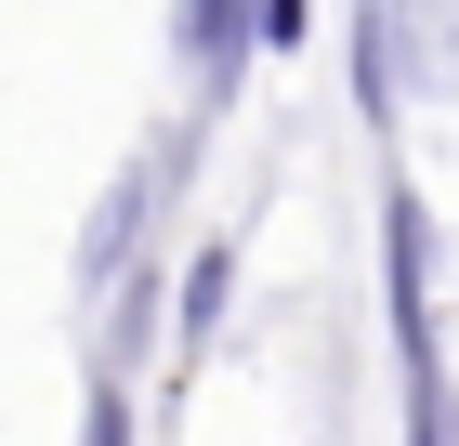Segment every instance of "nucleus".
<instances>
[{"instance_id":"1","label":"nucleus","mask_w":459,"mask_h":446,"mask_svg":"<svg viewBox=\"0 0 459 446\" xmlns=\"http://www.w3.org/2000/svg\"><path fill=\"white\" fill-rule=\"evenodd\" d=\"M197 144H211V118H171L158 144H132V158H118V184L92 197V223H79V289H92V302H106L118 275H132L144 249H158V210L184 197V171H197Z\"/></svg>"},{"instance_id":"2","label":"nucleus","mask_w":459,"mask_h":446,"mask_svg":"<svg viewBox=\"0 0 459 446\" xmlns=\"http://www.w3.org/2000/svg\"><path fill=\"white\" fill-rule=\"evenodd\" d=\"M263 53V0H171V66H184V118H237V79Z\"/></svg>"},{"instance_id":"3","label":"nucleus","mask_w":459,"mask_h":446,"mask_svg":"<svg viewBox=\"0 0 459 446\" xmlns=\"http://www.w3.org/2000/svg\"><path fill=\"white\" fill-rule=\"evenodd\" d=\"M394 394H407V446H459V368H446V315H394Z\"/></svg>"},{"instance_id":"4","label":"nucleus","mask_w":459,"mask_h":446,"mask_svg":"<svg viewBox=\"0 0 459 446\" xmlns=\"http://www.w3.org/2000/svg\"><path fill=\"white\" fill-rule=\"evenodd\" d=\"M407 105H459V0H381Z\"/></svg>"},{"instance_id":"5","label":"nucleus","mask_w":459,"mask_h":446,"mask_svg":"<svg viewBox=\"0 0 459 446\" xmlns=\"http://www.w3.org/2000/svg\"><path fill=\"white\" fill-rule=\"evenodd\" d=\"M223 302H237V237L211 223V237L171 263V354H211L223 342Z\"/></svg>"},{"instance_id":"6","label":"nucleus","mask_w":459,"mask_h":446,"mask_svg":"<svg viewBox=\"0 0 459 446\" xmlns=\"http://www.w3.org/2000/svg\"><path fill=\"white\" fill-rule=\"evenodd\" d=\"M158 342H171V275H158V263H132V275L106 289V342H92V368H118V380H132Z\"/></svg>"},{"instance_id":"7","label":"nucleus","mask_w":459,"mask_h":446,"mask_svg":"<svg viewBox=\"0 0 459 446\" xmlns=\"http://www.w3.org/2000/svg\"><path fill=\"white\" fill-rule=\"evenodd\" d=\"M79 446H144V407L118 368H92V394H79Z\"/></svg>"},{"instance_id":"8","label":"nucleus","mask_w":459,"mask_h":446,"mask_svg":"<svg viewBox=\"0 0 459 446\" xmlns=\"http://www.w3.org/2000/svg\"><path fill=\"white\" fill-rule=\"evenodd\" d=\"M302 27H316V0H263V53H289Z\"/></svg>"}]
</instances>
